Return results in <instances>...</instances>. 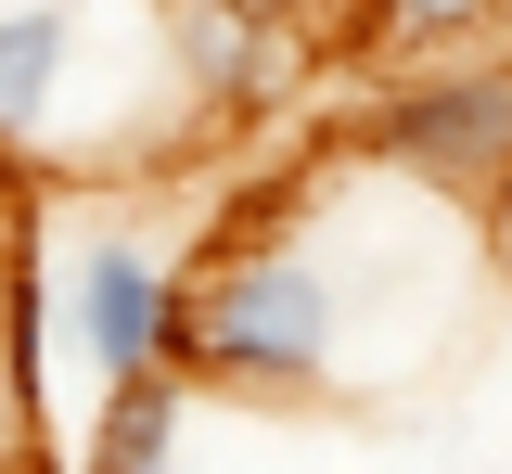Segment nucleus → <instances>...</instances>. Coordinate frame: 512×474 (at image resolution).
<instances>
[{"label":"nucleus","mask_w":512,"mask_h":474,"mask_svg":"<svg viewBox=\"0 0 512 474\" xmlns=\"http://www.w3.org/2000/svg\"><path fill=\"white\" fill-rule=\"evenodd\" d=\"M487 244H500V270H512V193H500V205H487Z\"/></svg>","instance_id":"6e6552de"},{"label":"nucleus","mask_w":512,"mask_h":474,"mask_svg":"<svg viewBox=\"0 0 512 474\" xmlns=\"http://www.w3.org/2000/svg\"><path fill=\"white\" fill-rule=\"evenodd\" d=\"M346 154L410 180L423 205H500L512 193V65L500 52H436V65H397L384 90L346 103Z\"/></svg>","instance_id":"f03ea898"},{"label":"nucleus","mask_w":512,"mask_h":474,"mask_svg":"<svg viewBox=\"0 0 512 474\" xmlns=\"http://www.w3.org/2000/svg\"><path fill=\"white\" fill-rule=\"evenodd\" d=\"M167 77H192L218 116H269L295 90V13L282 0H167Z\"/></svg>","instance_id":"39448f33"},{"label":"nucleus","mask_w":512,"mask_h":474,"mask_svg":"<svg viewBox=\"0 0 512 474\" xmlns=\"http://www.w3.org/2000/svg\"><path fill=\"white\" fill-rule=\"evenodd\" d=\"M128 0H0V154H64Z\"/></svg>","instance_id":"20e7f679"},{"label":"nucleus","mask_w":512,"mask_h":474,"mask_svg":"<svg viewBox=\"0 0 512 474\" xmlns=\"http://www.w3.org/2000/svg\"><path fill=\"white\" fill-rule=\"evenodd\" d=\"M308 193H269L180 282V334H167V372L192 398H256V410H308V398H346L359 372V321H346V270L320 257L308 231Z\"/></svg>","instance_id":"f257e3e1"},{"label":"nucleus","mask_w":512,"mask_h":474,"mask_svg":"<svg viewBox=\"0 0 512 474\" xmlns=\"http://www.w3.org/2000/svg\"><path fill=\"white\" fill-rule=\"evenodd\" d=\"M487 13H512V0H372V39H397V52L436 65V52H461Z\"/></svg>","instance_id":"0eeeda50"},{"label":"nucleus","mask_w":512,"mask_h":474,"mask_svg":"<svg viewBox=\"0 0 512 474\" xmlns=\"http://www.w3.org/2000/svg\"><path fill=\"white\" fill-rule=\"evenodd\" d=\"M180 282H192V270L154 244V231H90V244H64V334H77V359H90L103 385L167 372Z\"/></svg>","instance_id":"7ed1b4c3"},{"label":"nucleus","mask_w":512,"mask_h":474,"mask_svg":"<svg viewBox=\"0 0 512 474\" xmlns=\"http://www.w3.org/2000/svg\"><path fill=\"white\" fill-rule=\"evenodd\" d=\"M180 436H192V385L180 372L103 385V423H90V462L77 474H180Z\"/></svg>","instance_id":"423d86ee"}]
</instances>
